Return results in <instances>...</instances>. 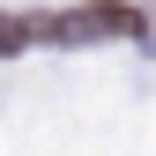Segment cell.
I'll return each mask as SVG.
<instances>
[{"instance_id": "2", "label": "cell", "mask_w": 156, "mask_h": 156, "mask_svg": "<svg viewBox=\"0 0 156 156\" xmlns=\"http://www.w3.org/2000/svg\"><path fill=\"white\" fill-rule=\"evenodd\" d=\"M23 45H45V15H0V52H23Z\"/></svg>"}, {"instance_id": "1", "label": "cell", "mask_w": 156, "mask_h": 156, "mask_svg": "<svg viewBox=\"0 0 156 156\" xmlns=\"http://www.w3.org/2000/svg\"><path fill=\"white\" fill-rule=\"evenodd\" d=\"M141 15L134 8H67V15H45V45H89V37H134Z\"/></svg>"}]
</instances>
